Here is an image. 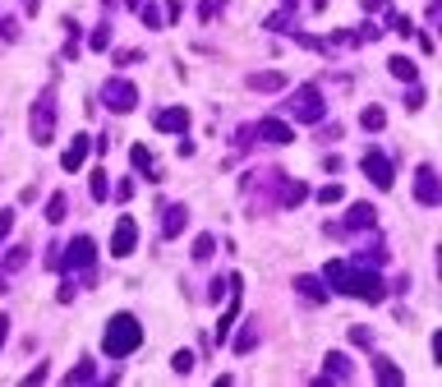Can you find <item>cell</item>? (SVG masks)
I'll return each mask as SVG.
<instances>
[{
    "mask_svg": "<svg viewBox=\"0 0 442 387\" xmlns=\"http://www.w3.org/2000/svg\"><path fill=\"white\" fill-rule=\"evenodd\" d=\"M254 346H258V323L249 318V323H244V332H240V337H235V355H249V351H254Z\"/></svg>",
    "mask_w": 442,
    "mask_h": 387,
    "instance_id": "obj_21",
    "label": "cell"
},
{
    "mask_svg": "<svg viewBox=\"0 0 442 387\" xmlns=\"http://www.w3.org/2000/svg\"><path fill=\"white\" fill-rule=\"evenodd\" d=\"M65 212H69V199H65V194H51V203H46V221H51V226H60V221H65Z\"/></svg>",
    "mask_w": 442,
    "mask_h": 387,
    "instance_id": "obj_24",
    "label": "cell"
},
{
    "mask_svg": "<svg viewBox=\"0 0 442 387\" xmlns=\"http://www.w3.org/2000/svg\"><path fill=\"white\" fill-rule=\"evenodd\" d=\"M101 101H106L110 115H129L138 106V88H134L129 78H106V88H101Z\"/></svg>",
    "mask_w": 442,
    "mask_h": 387,
    "instance_id": "obj_5",
    "label": "cell"
},
{
    "mask_svg": "<svg viewBox=\"0 0 442 387\" xmlns=\"http://www.w3.org/2000/svg\"><path fill=\"white\" fill-rule=\"evenodd\" d=\"M415 199H420L424 208H438L442 203V185H438V171H433V166H420V171H415Z\"/></svg>",
    "mask_w": 442,
    "mask_h": 387,
    "instance_id": "obj_9",
    "label": "cell"
},
{
    "mask_svg": "<svg viewBox=\"0 0 442 387\" xmlns=\"http://www.w3.org/2000/svg\"><path fill=\"white\" fill-rule=\"evenodd\" d=\"M88 185H92V199H97V203H106V194H110V189H106V171H101V166L92 171V180H88Z\"/></svg>",
    "mask_w": 442,
    "mask_h": 387,
    "instance_id": "obj_28",
    "label": "cell"
},
{
    "mask_svg": "<svg viewBox=\"0 0 442 387\" xmlns=\"http://www.w3.org/2000/svg\"><path fill=\"white\" fill-rule=\"evenodd\" d=\"M286 5H299V0H286Z\"/></svg>",
    "mask_w": 442,
    "mask_h": 387,
    "instance_id": "obj_44",
    "label": "cell"
},
{
    "mask_svg": "<svg viewBox=\"0 0 442 387\" xmlns=\"http://www.w3.org/2000/svg\"><path fill=\"white\" fill-rule=\"evenodd\" d=\"M10 226H14V212L5 208V212H0V240H5V235H10Z\"/></svg>",
    "mask_w": 442,
    "mask_h": 387,
    "instance_id": "obj_40",
    "label": "cell"
},
{
    "mask_svg": "<svg viewBox=\"0 0 442 387\" xmlns=\"http://www.w3.org/2000/svg\"><path fill=\"white\" fill-rule=\"evenodd\" d=\"M138 346H143V323L134 318V314H110L106 337H101V351H106L110 360H124V355H134Z\"/></svg>",
    "mask_w": 442,
    "mask_h": 387,
    "instance_id": "obj_2",
    "label": "cell"
},
{
    "mask_svg": "<svg viewBox=\"0 0 442 387\" xmlns=\"http://www.w3.org/2000/svg\"><path fill=\"white\" fill-rule=\"evenodd\" d=\"M5 337H10V318L0 314V346H5Z\"/></svg>",
    "mask_w": 442,
    "mask_h": 387,
    "instance_id": "obj_42",
    "label": "cell"
},
{
    "mask_svg": "<svg viewBox=\"0 0 442 387\" xmlns=\"http://www.w3.org/2000/svg\"><path fill=\"white\" fill-rule=\"evenodd\" d=\"M157 129H162V134H185L189 129V111L185 106H166V111H157Z\"/></svg>",
    "mask_w": 442,
    "mask_h": 387,
    "instance_id": "obj_13",
    "label": "cell"
},
{
    "mask_svg": "<svg viewBox=\"0 0 442 387\" xmlns=\"http://www.w3.org/2000/svg\"><path fill=\"white\" fill-rule=\"evenodd\" d=\"M345 199V189L341 185H327V189H318V203H341Z\"/></svg>",
    "mask_w": 442,
    "mask_h": 387,
    "instance_id": "obj_32",
    "label": "cell"
},
{
    "mask_svg": "<svg viewBox=\"0 0 442 387\" xmlns=\"http://www.w3.org/2000/svg\"><path fill=\"white\" fill-rule=\"evenodd\" d=\"M115 199H120V203L134 199V180H120V185H115Z\"/></svg>",
    "mask_w": 442,
    "mask_h": 387,
    "instance_id": "obj_38",
    "label": "cell"
},
{
    "mask_svg": "<svg viewBox=\"0 0 442 387\" xmlns=\"http://www.w3.org/2000/svg\"><path fill=\"white\" fill-rule=\"evenodd\" d=\"M406 106H410V111H420V106H424V88H420V83H410V92H406Z\"/></svg>",
    "mask_w": 442,
    "mask_h": 387,
    "instance_id": "obj_35",
    "label": "cell"
},
{
    "mask_svg": "<svg viewBox=\"0 0 442 387\" xmlns=\"http://www.w3.org/2000/svg\"><path fill=\"white\" fill-rule=\"evenodd\" d=\"M249 88H254V92H281V88H286V74H281V69H263V74H249Z\"/></svg>",
    "mask_w": 442,
    "mask_h": 387,
    "instance_id": "obj_17",
    "label": "cell"
},
{
    "mask_svg": "<svg viewBox=\"0 0 442 387\" xmlns=\"http://www.w3.org/2000/svg\"><path fill=\"white\" fill-rule=\"evenodd\" d=\"M359 125H364L369 134H378V129L387 125V111H383V106H364V111H359Z\"/></svg>",
    "mask_w": 442,
    "mask_h": 387,
    "instance_id": "obj_23",
    "label": "cell"
},
{
    "mask_svg": "<svg viewBox=\"0 0 442 387\" xmlns=\"http://www.w3.org/2000/svg\"><path fill=\"white\" fill-rule=\"evenodd\" d=\"M231 304H226V314H221V323H217V342H231V328H235V318H240V276H231Z\"/></svg>",
    "mask_w": 442,
    "mask_h": 387,
    "instance_id": "obj_11",
    "label": "cell"
},
{
    "mask_svg": "<svg viewBox=\"0 0 442 387\" xmlns=\"http://www.w3.org/2000/svg\"><path fill=\"white\" fill-rule=\"evenodd\" d=\"M138 14H143V23H148V28H162V23H166V19H162V14H157V10H152V5H143V10H138Z\"/></svg>",
    "mask_w": 442,
    "mask_h": 387,
    "instance_id": "obj_37",
    "label": "cell"
},
{
    "mask_svg": "<svg viewBox=\"0 0 442 387\" xmlns=\"http://www.w3.org/2000/svg\"><path fill=\"white\" fill-rule=\"evenodd\" d=\"M286 115L295 125H318L322 115H327V101H322V92L313 88V83H304V88H295L286 97Z\"/></svg>",
    "mask_w": 442,
    "mask_h": 387,
    "instance_id": "obj_3",
    "label": "cell"
},
{
    "mask_svg": "<svg viewBox=\"0 0 442 387\" xmlns=\"http://www.w3.org/2000/svg\"><path fill=\"white\" fill-rule=\"evenodd\" d=\"M387 69H392V74H397L401 83H415V78H420L415 60H406V55H392V60H387Z\"/></svg>",
    "mask_w": 442,
    "mask_h": 387,
    "instance_id": "obj_19",
    "label": "cell"
},
{
    "mask_svg": "<svg viewBox=\"0 0 442 387\" xmlns=\"http://www.w3.org/2000/svg\"><path fill=\"white\" fill-rule=\"evenodd\" d=\"M110 46V23H101L97 33H92V51H106Z\"/></svg>",
    "mask_w": 442,
    "mask_h": 387,
    "instance_id": "obj_33",
    "label": "cell"
},
{
    "mask_svg": "<svg viewBox=\"0 0 442 387\" xmlns=\"http://www.w3.org/2000/svg\"><path fill=\"white\" fill-rule=\"evenodd\" d=\"M129 157H134V171H143V176H152L157 180V166H152V153H148L143 143H134L129 148Z\"/></svg>",
    "mask_w": 442,
    "mask_h": 387,
    "instance_id": "obj_22",
    "label": "cell"
},
{
    "mask_svg": "<svg viewBox=\"0 0 442 387\" xmlns=\"http://www.w3.org/2000/svg\"><path fill=\"white\" fill-rule=\"evenodd\" d=\"M322 374H327V378H350L355 369H350V360H345V355H336V351H332L327 360H322Z\"/></svg>",
    "mask_w": 442,
    "mask_h": 387,
    "instance_id": "obj_20",
    "label": "cell"
},
{
    "mask_svg": "<svg viewBox=\"0 0 442 387\" xmlns=\"http://www.w3.org/2000/svg\"><path fill=\"white\" fill-rule=\"evenodd\" d=\"M322 286L336 290V295L369 300V304H378V300L387 295V281L373 272V267L369 263H345V258H332V263L322 267Z\"/></svg>",
    "mask_w": 442,
    "mask_h": 387,
    "instance_id": "obj_1",
    "label": "cell"
},
{
    "mask_svg": "<svg viewBox=\"0 0 442 387\" xmlns=\"http://www.w3.org/2000/svg\"><path fill=\"white\" fill-rule=\"evenodd\" d=\"M295 290H299L304 300H309V304H322V300L332 295V290L322 286V276H309V272H304V276H295Z\"/></svg>",
    "mask_w": 442,
    "mask_h": 387,
    "instance_id": "obj_16",
    "label": "cell"
},
{
    "mask_svg": "<svg viewBox=\"0 0 442 387\" xmlns=\"http://www.w3.org/2000/svg\"><path fill=\"white\" fill-rule=\"evenodd\" d=\"M88 148H92V139H88V134H74V143L65 148V157H60V166H65V171H78V166L88 162Z\"/></svg>",
    "mask_w": 442,
    "mask_h": 387,
    "instance_id": "obj_15",
    "label": "cell"
},
{
    "mask_svg": "<svg viewBox=\"0 0 442 387\" xmlns=\"http://www.w3.org/2000/svg\"><path fill=\"white\" fill-rule=\"evenodd\" d=\"M55 139V88H42L33 101V143H51Z\"/></svg>",
    "mask_w": 442,
    "mask_h": 387,
    "instance_id": "obj_4",
    "label": "cell"
},
{
    "mask_svg": "<svg viewBox=\"0 0 442 387\" xmlns=\"http://www.w3.org/2000/svg\"><path fill=\"white\" fill-rule=\"evenodd\" d=\"M65 383L69 387H74V383H92V360H78V365L65 374Z\"/></svg>",
    "mask_w": 442,
    "mask_h": 387,
    "instance_id": "obj_27",
    "label": "cell"
},
{
    "mask_svg": "<svg viewBox=\"0 0 442 387\" xmlns=\"http://www.w3.org/2000/svg\"><path fill=\"white\" fill-rule=\"evenodd\" d=\"M221 10H226V0H203V5H199V19H208V23H212Z\"/></svg>",
    "mask_w": 442,
    "mask_h": 387,
    "instance_id": "obj_30",
    "label": "cell"
},
{
    "mask_svg": "<svg viewBox=\"0 0 442 387\" xmlns=\"http://www.w3.org/2000/svg\"><path fill=\"white\" fill-rule=\"evenodd\" d=\"M212 254H217V235H199V240H194V258H199V263H208Z\"/></svg>",
    "mask_w": 442,
    "mask_h": 387,
    "instance_id": "obj_26",
    "label": "cell"
},
{
    "mask_svg": "<svg viewBox=\"0 0 442 387\" xmlns=\"http://www.w3.org/2000/svg\"><path fill=\"white\" fill-rule=\"evenodd\" d=\"M134 60H143V51H115V65H134Z\"/></svg>",
    "mask_w": 442,
    "mask_h": 387,
    "instance_id": "obj_39",
    "label": "cell"
},
{
    "mask_svg": "<svg viewBox=\"0 0 442 387\" xmlns=\"http://www.w3.org/2000/svg\"><path fill=\"white\" fill-rule=\"evenodd\" d=\"M97 263V244H92V235H74V240L65 244V258L55 267H65V272H88V267Z\"/></svg>",
    "mask_w": 442,
    "mask_h": 387,
    "instance_id": "obj_6",
    "label": "cell"
},
{
    "mask_svg": "<svg viewBox=\"0 0 442 387\" xmlns=\"http://www.w3.org/2000/svg\"><path fill=\"white\" fill-rule=\"evenodd\" d=\"M373 374H378V383H383V387H401V383H406V374H401L387 355H373Z\"/></svg>",
    "mask_w": 442,
    "mask_h": 387,
    "instance_id": "obj_18",
    "label": "cell"
},
{
    "mask_svg": "<svg viewBox=\"0 0 442 387\" xmlns=\"http://www.w3.org/2000/svg\"><path fill=\"white\" fill-rule=\"evenodd\" d=\"M185 226H189V208H185V203H166V212H162V235H166V240H176Z\"/></svg>",
    "mask_w": 442,
    "mask_h": 387,
    "instance_id": "obj_12",
    "label": "cell"
},
{
    "mask_svg": "<svg viewBox=\"0 0 442 387\" xmlns=\"http://www.w3.org/2000/svg\"><path fill=\"white\" fill-rule=\"evenodd\" d=\"M134 244H138V221L120 217V221H115V231H110V258H129Z\"/></svg>",
    "mask_w": 442,
    "mask_h": 387,
    "instance_id": "obj_8",
    "label": "cell"
},
{
    "mask_svg": "<svg viewBox=\"0 0 442 387\" xmlns=\"http://www.w3.org/2000/svg\"><path fill=\"white\" fill-rule=\"evenodd\" d=\"M378 221V208L373 203H355L350 212H345V221H341V231H369Z\"/></svg>",
    "mask_w": 442,
    "mask_h": 387,
    "instance_id": "obj_14",
    "label": "cell"
},
{
    "mask_svg": "<svg viewBox=\"0 0 442 387\" xmlns=\"http://www.w3.org/2000/svg\"><path fill=\"white\" fill-rule=\"evenodd\" d=\"M42 378H46V365H37V369H33V374L23 378V383H28V387H37V383H42Z\"/></svg>",
    "mask_w": 442,
    "mask_h": 387,
    "instance_id": "obj_41",
    "label": "cell"
},
{
    "mask_svg": "<svg viewBox=\"0 0 442 387\" xmlns=\"http://www.w3.org/2000/svg\"><path fill=\"white\" fill-rule=\"evenodd\" d=\"M350 342H355V346H364V351H369V346H373V332H369L364 323H355V328H350Z\"/></svg>",
    "mask_w": 442,
    "mask_h": 387,
    "instance_id": "obj_29",
    "label": "cell"
},
{
    "mask_svg": "<svg viewBox=\"0 0 442 387\" xmlns=\"http://www.w3.org/2000/svg\"><path fill=\"white\" fill-rule=\"evenodd\" d=\"M359 171H364V176L373 180L378 189H392V180H397V171H392V157L378 153V148H369V153L359 157Z\"/></svg>",
    "mask_w": 442,
    "mask_h": 387,
    "instance_id": "obj_7",
    "label": "cell"
},
{
    "mask_svg": "<svg viewBox=\"0 0 442 387\" xmlns=\"http://www.w3.org/2000/svg\"><path fill=\"white\" fill-rule=\"evenodd\" d=\"M23 5H28V14H37V10H42V0H23Z\"/></svg>",
    "mask_w": 442,
    "mask_h": 387,
    "instance_id": "obj_43",
    "label": "cell"
},
{
    "mask_svg": "<svg viewBox=\"0 0 442 387\" xmlns=\"http://www.w3.org/2000/svg\"><path fill=\"white\" fill-rule=\"evenodd\" d=\"M254 134L263 139V143H295V129H290L286 120H276V115L258 120V125H254Z\"/></svg>",
    "mask_w": 442,
    "mask_h": 387,
    "instance_id": "obj_10",
    "label": "cell"
},
{
    "mask_svg": "<svg viewBox=\"0 0 442 387\" xmlns=\"http://www.w3.org/2000/svg\"><path fill=\"white\" fill-rule=\"evenodd\" d=\"M0 37H5V42H14V37H19V23H14L10 14H0Z\"/></svg>",
    "mask_w": 442,
    "mask_h": 387,
    "instance_id": "obj_34",
    "label": "cell"
},
{
    "mask_svg": "<svg viewBox=\"0 0 442 387\" xmlns=\"http://www.w3.org/2000/svg\"><path fill=\"white\" fill-rule=\"evenodd\" d=\"M171 369H176V374H189V369H194V355H189V351H180L176 360H171Z\"/></svg>",
    "mask_w": 442,
    "mask_h": 387,
    "instance_id": "obj_36",
    "label": "cell"
},
{
    "mask_svg": "<svg viewBox=\"0 0 442 387\" xmlns=\"http://www.w3.org/2000/svg\"><path fill=\"white\" fill-rule=\"evenodd\" d=\"M304 199H309V185H299V180H290L286 194H281V203H286V208H299Z\"/></svg>",
    "mask_w": 442,
    "mask_h": 387,
    "instance_id": "obj_25",
    "label": "cell"
},
{
    "mask_svg": "<svg viewBox=\"0 0 442 387\" xmlns=\"http://www.w3.org/2000/svg\"><path fill=\"white\" fill-rule=\"evenodd\" d=\"M23 263H28V249H14V254L5 258V272H19ZM5 272H0V276H5Z\"/></svg>",
    "mask_w": 442,
    "mask_h": 387,
    "instance_id": "obj_31",
    "label": "cell"
}]
</instances>
